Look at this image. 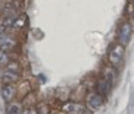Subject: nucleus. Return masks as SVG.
<instances>
[{"instance_id":"obj_13","label":"nucleus","mask_w":134,"mask_h":114,"mask_svg":"<svg viewBox=\"0 0 134 114\" xmlns=\"http://www.w3.org/2000/svg\"><path fill=\"white\" fill-rule=\"evenodd\" d=\"M22 99H24V101H22L24 107H32L34 102H36V97H34V94H31V92H30L28 95H25Z\"/></svg>"},{"instance_id":"obj_2","label":"nucleus","mask_w":134,"mask_h":114,"mask_svg":"<svg viewBox=\"0 0 134 114\" xmlns=\"http://www.w3.org/2000/svg\"><path fill=\"white\" fill-rule=\"evenodd\" d=\"M19 45L18 39L13 34L10 32H4L0 34V51H6V53H12L13 50H16Z\"/></svg>"},{"instance_id":"obj_1","label":"nucleus","mask_w":134,"mask_h":114,"mask_svg":"<svg viewBox=\"0 0 134 114\" xmlns=\"http://www.w3.org/2000/svg\"><path fill=\"white\" fill-rule=\"evenodd\" d=\"M124 54H125V45L116 43L110 47L109 53H108V63L109 66L118 69L122 66V62H124Z\"/></svg>"},{"instance_id":"obj_10","label":"nucleus","mask_w":134,"mask_h":114,"mask_svg":"<svg viewBox=\"0 0 134 114\" xmlns=\"http://www.w3.org/2000/svg\"><path fill=\"white\" fill-rule=\"evenodd\" d=\"M25 24H27V16L25 15L16 16L15 19H13L12 25H10V31H21L25 26Z\"/></svg>"},{"instance_id":"obj_8","label":"nucleus","mask_w":134,"mask_h":114,"mask_svg":"<svg viewBox=\"0 0 134 114\" xmlns=\"http://www.w3.org/2000/svg\"><path fill=\"white\" fill-rule=\"evenodd\" d=\"M19 79H21V73L8 70V69H4V72L2 73V82L3 83H16Z\"/></svg>"},{"instance_id":"obj_15","label":"nucleus","mask_w":134,"mask_h":114,"mask_svg":"<svg viewBox=\"0 0 134 114\" xmlns=\"http://www.w3.org/2000/svg\"><path fill=\"white\" fill-rule=\"evenodd\" d=\"M36 110H37V114H49V107L46 104H40L38 108H36Z\"/></svg>"},{"instance_id":"obj_12","label":"nucleus","mask_w":134,"mask_h":114,"mask_svg":"<svg viewBox=\"0 0 134 114\" xmlns=\"http://www.w3.org/2000/svg\"><path fill=\"white\" fill-rule=\"evenodd\" d=\"M16 89H18V95L21 98H24L25 95H28L31 92V85H30V82H22L16 86Z\"/></svg>"},{"instance_id":"obj_14","label":"nucleus","mask_w":134,"mask_h":114,"mask_svg":"<svg viewBox=\"0 0 134 114\" xmlns=\"http://www.w3.org/2000/svg\"><path fill=\"white\" fill-rule=\"evenodd\" d=\"M6 69H8V70H12V72H16V73H21V70H22V69H21V63L16 62V60H12V62L6 66Z\"/></svg>"},{"instance_id":"obj_5","label":"nucleus","mask_w":134,"mask_h":114,"mask_svg":"<svg viewBox=\"0 0 134 114\" xmlns=\"http://www.w3.org/2000/svg\"><path fill=\"white\" fill-rule=\"evenodd\" d=\"M87 107L80 102H66L62 105V111L65 114H86Z\"/></svg>"},{"instance_id":"obj_16","label":"nucleus","mask_w":134,"mask_h":114,"mask_svg":"<svg viewBox=\"0 0 134 114\" xmlns=\"http://www.w3.org/2000/svg\"><path fill=\"white\" fill-rule=\"evenodd\" d=\"M22 114H37V110H34L32 107H25Z\"/></svg>"},{"instance_id":"obj_3","label":"nucleus","mask_w":134,"mask_h":114,"mask_svg":"<svg viewBox=\"0 0 134 114\" xmlns=\"http://www.w3.org/2000/svg\"><path fill=\"white\" fill-rule=\"evenodd\" d=\"M103 102H105V98H103L102 94H99V92H88L86 95V107L87 110H99L100 107L103 105Z\"/></svg>"},{"instance_id":"obj_4","label":"nucleus","mask_w":134,"mask_h":114,"mask_svg":"<svg viewBox=\"0 0 134 114\" xmlns=\"http://www.w3.org/2000/svg\"><path fill=\"white\" fill-rule=\"evenodd\" d=\"M131 35H133V26H131L130 22H124V24L119 26L118 34H116V41L122 45H125L128 41H130Z\"/></svg>"},{"instance_id":"obj_7","label":"nucleus","mask_w":134,"mask_h":114,"mask_svg":"<svg viewBox=\"0 0 134 114\" xmlns=\"http://www.w3.org/2000/svg\"><path fill=\"white\" fill-rule=\"evenodd\" d=\"M112 82H114V81H110V79H108V78L103 76V78L96 83V89H97V92L99 94H102L103 97L108 95L109 94V91L112 89Z\"/></svg>"},{"instance_id":"obj_17","label":"nucleus","mask_w":134,"mask_h":114,"mask_svg":"<svg viewBox=\"0 0 134 114\" xmlns=\"http://www.w3.org/2000/svg\"><path fill=\"white\" fill-rule=\"evenodd\" d=\"M131 2H133V3H134V0H131Z\"/></svg>"},{"instance_id":"obj_6","label":"nucleus","mask_w":134,"mask_h":114,"mask_svg":"<svg viewBox=\"0 0 134 114\" xmlns=\"http://www.w3.org/2000/svg\"><path fill=\"white\" fill-rule=\"evenodd\" d=\"M2 97L6 102H10L15 99V97H18V89L13 83H3L2 86Z\"/></svg>"},{"instance_id":"obj_11","label":"nucleus","mask_w":134,"mask_h":114,"mask_svg":"<svg viewBox=\"0 0 134 114\" xmlns=\"http://www.w3.org/2000/svg\"><path fill=\"white\" fill-rule=\"evenodd\" d=\"M10 62H12V53L0 51V69H6V66Z\"/></svg>"},{"instance_id":"obj_9","label":"nucleus","mask_w":134,"mask_h":114,"mask_svg":"<svg viewBox=\"0 0 134 114\" xmlns=\"http://www.w3.org/2000/svg\"><path fill=\"white\" fill-rule=\"evenodd\" d=\"M24 104L19 101H10L8 102V107H6V114H22L24 113Z\"/></svg>"}]
</instances>
